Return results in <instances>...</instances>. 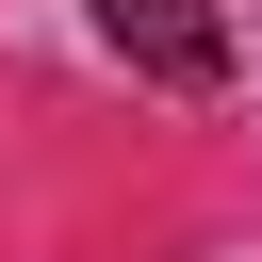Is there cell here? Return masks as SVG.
<instances>
[{
	"instance_id": "obj_1",
	"label": "cell",
	"mask_w": 262,
	"mask_h": 262,
	"mask_svg": "<svg viewBox=\"0 0 262 262\" xmlns=\"http://www.w3.org/2000/svg\"><path fill=\"white\" fill-rule=\"evenodd\" d=\"M98 33H115L147 82H180V98L229 82V16H213V0H98Z\"/></svg>"
}]
</instances>
